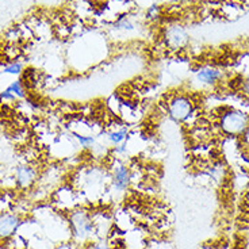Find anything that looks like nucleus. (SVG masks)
<instances>
[{
    "label": "nucleus",
    "instance_id": "f257e3e1",
    "mask_svg": "<svg viewBox=\"0 0 249 249\" xmlns=\"http://www.w3.org/2000/svg\"><path fill=\"white\" fill-rule=\"evenodd\" d=\"M108 171L102 167H88L79 171L71 186L87 199H100L108 190Z\"/></svg>",
    "mask_w": 249,
    "mask_h": 249
},
{
    "label": "nucleus",
    "instance_id": "f03ea898",
    "mask_svg": "<svg viewBox=\"0 0 249 249\" xmlns=\"http://www.w3.org/2000/svg\"><path fill=\"white\" fill-rule=\"evenodd\" d=\"M67 221L71 231V241L75 243L80 249L98 240L92 213L89 209L84 206L76 207L67 213Z\"/></svg>",
    "mask_w": 249,
    "mask_h": 249
},
{
    "label": "nucleus",
    "instance_id": "7ed1b4c3",
    "mask_svg": "<svg viewBox=\"0 0 249 249\" xmlns=\"http://www.w3.org/2000/svg\"><path fill=\"white\" fill-rule=\"evenodd\" d=\"M221 131L229 137H240L249 130V114L240 108H228L218 119Z\"/></svg>",
    "mask_w": 249,
    "mask_h": 249
},
{
    "label": "nucleus",
    "instance_id": "20e7f679",
    "mask_svg": "<svg viewBox=\"0 0 249 249\" xmlns=\"http://www.w3.org/2000/svg\"><path fill=\"white\" fill-rule=\"evenodd\" d=\"M195 112V103L186 93H175L167 102V114L178 124H186Z\"/></svg>",
    "mask_w": 249,
    "mask_h": 249
},
{
    "label": "nucleus",
    "instance_id": "39448f33",
    "mask_svg": "<svg viewBox=\"0 0 249 249\" xmlns=\"http://www.w3.org/2000/svg\"><path fill=\"white\" fill-rule=\"evenodd\" d=\"M108 190L114 194H124L131 184V169L121 159H114L108 167Z\"/></svg>",
    "mask_w": 249,
    "mask_h": 249
},
{
    "label": "nucleus",
    "instance_id": "423d86ee",
    "mask_svg": "<svg viewBox=\"0 0 249 249\" xmlns=\"http://www.w3.org/2000/svg\"><path fill=\"white\" fill-rule=\"evenodd\" d=\"M83 196L77 190H75L72 186H60L50 195V205L56 209L57 212H61L67 214L71 210H73L79 206H83L79 202Z\"/></svg>",
    "mask_w": 249,
    "mask_h": 249
},
{
    "label": "nucleus",
    "instance_id": "0eeeda50",
    "mask_svg": "<svg viewBox=\"0 0 249 249\" xmlns=\"http://www.w3.org/2000/svg\"><path fill=\"white\" fill-rule=\"evenodd\" d=\"M39 169L36 162H20L13 171V178L15 181V188L20 191L33 190L39 179Z\"/></svg>",
    "mask_w": 249,
    "mask_h": 249
},
{
    "label": "nucleus",
    "instance_id": "6e6552de",
    "mask_svg": "<svg viewBox=\"0 0 249 249\" xmlns=\"http://www.w3.org/2000/svg\"><path fill=\"white\" fill-rule=\"evenodd\" d=\"M162 39L168 49L179 52V50L186 49L187 45L190 44V34L181 23L174 22L164 27Z\"/></svg>",
    "mask_w": 249,
    "mask_h": 249
},
{
    "label": "nucleus",
    "instance_id": "1a4fd4ad",
    "mask_svg": "<svg viewBox=\"0 0 249 249\" xmlns=\"http://www.w3.org/2000/svg\"><path fill=\"white\" fill-rule=\"evenodd\" d=\"M224 79V71H221L214 65H203L195 71L194 83L198 87H214Z\"/></svg>",
    "mask_w": 249,
    "mask_h": 249
},
{
    "label": "nucleus",
    "instance_id": "9d476101",
    "mask_svg": "<svg viewBox=\"0 0 249 249\" xmlns=\"http://www.w3.org/2000/svg\"><path fill=\"white\" fill-rule=\"evenodd\" d=\"M23 217L14 212L0 214V243H7L19 231Z\"/></svg>",
    "mask_w": 249,
    "mask_h": 249
},
{
    "label": "nucleus",
    "instance_id": "9b49d317",
    "mask_svg": "<svg viewBox=\"0 0 249 249\" xmlns=\"http://www.w3.org/2000/svg\"><path fill=\"white\" fill-rule=\"evenodd\" d=\"M122 244L124 249H145L148 245V240L142 231L133 228L130 231L122 233Z\"/></svg>",
    "mask_w": 249,
    "mask_h": 249
},
{
    "label": "nucleus",
    "instance_id": "f8f14e48",
    "mask_svg": "<svg viewBox=\"0 0 249 249\" xmlns=\"http://www.w3.org/2000/svg\"><path fill=\"white\" fill-rule=\"evenodd\" d=\"M107 141L111 145L112 148L114 146H118V145H122V143L127 142L129 138H130V129L127 124H122V126H115L114 129L107 133Z\"/></svg>",
    "mask_w": 249,
    "mask_h": 249
},
{
    "label": "nucleus",
    "instance_id": "ddd939ff",
    "mask_svg": "<svg viewBox=\"0 0 249 249\" xmlns=\"http://www.w3.org/2000/svg\"><path fill=\"white\" fill-rule=\"evenodd\" d=\"M137 23L129 17V15H122L119 17L114 23H112V30L119 34H127V33H134L137 30Z\"/></svg>",
    "mask_w": 249,
    "mask_h": 249
},
{
    "label": "nucleus",
    "instance_id": "4468645a",
    "mask_svg": "<svg viewBox=\"0 0 249 249\" xmlns=\"http://www.w3.org/2000/svg\"><path fill=\"white\" fill-rule=\"evenodd\" d=\"M71 136L73 137V141L77 146L81 149H93L96 145V137L93 134H87V133H75L71 131Z\"/></svg>",
    "mask_w": 249,
    "mask_h": 249
},
{
    "label": "nucleus",
    "instance_id": "2eb2a0df",
    "mask_svg": "<svg viewBox=\"0 0 249 249\" xmlns=\"http://www.w3.org/2000/svg\"><path fill=\"white\" fill-rule=\"evenodd\" d=\"M0 72L3 75H10V76H22V73L25 72V65L23 62L19 61V60H14V61H6L1 64L0 67Z\"/></svg>",
    "mask_w": 249,
    "mask_h": 249
},
{
    "label": "nucleus",
    "instance_id": "dca6fc26",
    "mask_svg": "<svg viewBox=\"0 0 249 249\" xmlns=\"http://www.w3.org/2000/svg\"><path fill=\"white\" fill-rule=\"evenodd\" d=\"M4 89H7L10 93H13L14 96L19 100H23L27 98V87H26L25 81L22 80L20 77L13 80Z\"/></svg>",
    "mask_w": 249,
    "mask_h": 249
},
{
    "label": "nucleus",
    "instance_id": "f3484780",
    "mask_svg": "<svg viewBox=\"0 0 249 249\" xmlns=\"http://www.w3.org/2000/svg\"><path fill=\"white\" fill-rule=\"evenodd\" d=\"M162 17V6L157 3H152L145 8V20H148L150 23H155L157 20H160Z\"/></svg>",
    "mask_w": 249,
    "mask_h": 249
},
{
    "label": "nucleus",
    "instance_id": "a211bd4d",
    "mask_svg": "<svg viewBox=\"0 0 249 249\" xmlns=\"http://www.w3.org/2000/svg\"><path fill=\"white\" fill-rule=\"evenodd\" d=\"M6 244L10 247V249H29V241L19 233L11 237Z\"/></svg>",
    "mask_w": 249,
    "mask_h": 249
},
{
    "label": "nucleus",
    "instance_id": "6ab92c4d",
    "mask_svg": "<svg viewBox=\"0 0 249 249\" xmlns=\"http://www.w3.org/2000/svg\"><path fill=\"white\" fill-rule=\"evenodd\" d=\"M17 103H18V99L13 93H10L7 89L0 91V106H11V105H17Z\"/></svg>",
    "mask_w": 249,
    "mask_h": 249
},
{
    "label": "nucleus",
    "instance_id": "aec40b11",
    "mask_svg": "<svg viewBox=\"0 0 249 249\" xmlns=\"http://www.w3.org/2000/svg\"><path fill=\"white\" fill-rule=\"evenodd\" d=\"M145 249H171V245L165 241H156V243H148Z\"/></svg>",
    "mask_w": 249,
    "mask_h": 249
},
{
    "label": "nucleus",
    "instance_id": "412c9836",
    "mask_svg": "<svg viewBox=\"0 0 249 249\" xmlns=\"http://www.w3.org/2000/svg\"><path fill=\"white\" fill-rule=\"evenodd\" d=\"M54 249H80L75 243H72V241H65V243H60L57 244Z\"/></svg>",
    "mask_w": 249,
    "mask_h": 249
},
{
    "label": "nucleus",
    "instance_id": "4be33fe9",
    "mask_svg": "<svg viewBox=\"0 0 249 249\" xmlns=\"http://www.w3.org/2000/svg\"><path fill=\"white\" fill-rule=\"evenodd\" d=\"M243 91L249 95V75L243 80Z\"/></svg>",
    "mask_w": 249,
    "mask_h": 249
},
{
    "label": "nucleus",
    "instance_id": "5701e85b",
    "mask_svg": "<svg viewBox=\"0 0 249 249\" xmlns=\"http://www.w3.org/2000/svg\"><path fill=\"white\" fill-rule=\"evenodd\" d=\"M187 0H167V3L168 4H174V6H176V4H183V3H186Z\"/></svg>",
    "mask_w": 249,
    "mask_h": 249
},
{
    "label": "nucleus",
    "instance_id": "b1692460",
    "mask_svg": "<svg viewBox=\"0 0 249 249\" xmlns=\"http://www.w3.org/2000/svg\"><path fill=\"white\" fill-rule=\"evenodd\" d=\"M0 249H10V247L6 243H0Z\"/></svg>",
    "mask_w": 249,
    "mask_h": 249
},
{
    "label": "nucleus",
    "instance_id": "393cba45",
    "mask_svg": "<svg viewBox=\"0 0 249 249\" xmlns=\"http://www.w3.org/2000/svg\"><path fill=\"white\" fill-rule=\"evenodd\" d=\"M248 199H249V187H248Z\"/></svg>",
    "mask_w": 249,
    "mask_h": 249
}]
</instances>
